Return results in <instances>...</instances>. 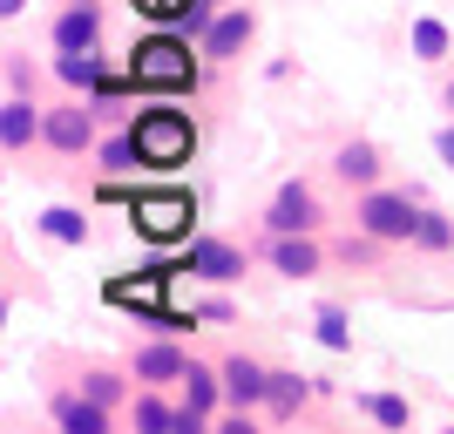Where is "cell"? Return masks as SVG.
<instances>
[{
    "label": "cell",
    "mask_w": 454,
    "mask_h": 434,
    "mask_svg": "<svg viewBox=\"0 0 454 434\" xmlns=\"http://www.w3.org/2000/svg\"><path fill=\"white\" fill-rule=\"evenodd\" d=\"M312 340L325 346V353H353V312H346V305H333V299H319L312 305Z\"/></svg>",
    "instance_id": "24"
},
{
    "label": "cell",
    "mask_w": 454,
    "mask_h": 434,
    "mask_svg": "<svg viewBox=\"0 0 454 434\" xmlns=\"http://www.w3.org/2000/svg\"><path fill=\"white\" fill-rule=\"evenodd\" d=\"M333 177H340L346 190H373V184H387V156H380V143H366V136H346L340 150H333Z\"/></svg>",
    "instance_id": "14"
},
{
    "label": "cell",
    "mask_w": 454,
    "mask_h": 434,
    "mask_svg": "<svg viewBox=\"0 0 454 434\" xmlns=\"http://www.w3.org/2000/svg\"><path fill=\"white\" fill-rule=\"evenodd\" d=\"M176 407H190L197 421H217L231 407L224 400V367H210V359H190L184 380H176Z\"/></svg>",
    "instance_id": "12"
},
{
    "label": "cell",
    "mask_w": 454,
    "mask_h": 434,
    "mask_svg": "<svg viewBox=\"0 0 454 434\" xmlns=\"http://www.w3.org/2000/svg\"><path fill=\"white\" fill-rule=\"evenodd\" d=\"M353 414L373 421V428H394V434H400V428H414V400L380 387V394H353Z\"/></svg>",
    "instance_id": "21"
},
{
    "label": "cell",
    "mask_w": 454,
    "mask_h": 434,
    "mask_svg": "<svg viewBox=\"0 0 454 434\" xmlns=\"http://www.w3.org/2000/svg\"><path fill=\"white\" fill-rule=\"evenodd\" d=\"M95 170L102 177H136L143 170V150H136V130H115L95 143Z\"/></svg>",
    "instance_id": "25"
},
{
    "label": "cell",
    "mask_w": 454,
    "mask_h": 434,
    "mask_svg": "<svg viewBox=\"0 0 454 434\" xmlns=\"http://www.w3.org/2000/svg\"><path fill=\"white\" fill-rule=\"evenodd\" d=\"M190 190H129V225L136 238H150V245H184L190 238Z\"/></svg>",
    "instance_id": "4"
},
{
    "label": "cell",
    "mask_w": 454,
    "mask_h": 434,
    "mask_svg": "<svg viewBox=\"0 0 454 434\" xmlns=\"http://www.w3.org/2000/svg\"><path fill=\"white\" fill-rule=\"evenodd\" d=\"M184 367H190V353L176 346V333H156V340L129 346V374H136V387H176V380H184Z\"/></svg>",
    "instance_id": "11"
},
{
    "label": "cell",
    "mask_w": 454,
    "mask_h": 434,
    "mask_svg": "<svg viewBox=\"0 0 454 434\" xmlns=\"http://www.w3.org/2000/svg\"><path fill=\"white\" fill-rule=\"evenodd\" d=\"M319 400V387H312V374H299V367H271V394H265V421H299L305 407Z\"/></svg>",
    "instance_id": "16"
},
{
    "label": "cell",
    "mask_w": 454,
    "mask_h": 434,
    "mask_svg": "<svg viewBox=\"0 0 454 434\" xmlns=\"http://www.w3.org/2000/svg\"><path fill=\"white\" fill-rule=\"evenodd\" d=\"M48 41H55V48H102V7H95V0H68V7L48 20Z\"/></svg>",
    "instance_id": "17"
},
{
    "label": "cell",
    "mask_w": 454,
    "mask_h": 434,
    "mask_svg": "<svg viewBox=\"0 0 454 434\" xmlns=\"http://www.w3.org/2000/svg\"><path fill=\"white\" fill-rule=\"evenodd\" d=\"M190 312L210 320V326H231V320H238V305H231V299H190Z\"/></svg>",
    "instance_id": "28"
},
{
    "label": "cell",
    "mask_w": 454,
    "mask_h": 434,
    "mask_svg": "<svg viewBox=\"0 0 454 434\" xmlns=\"http://www.w3.org/2000/svg\"><path fill=\"white\" fill-rule=\"evenodd\" d=\"M41 238H48V245H68V251H82V245L95 238V225L82 217L75 204H48V210H41Z\"/></svg>",
    "instance_id": "23"
},
{
    "label": "cell",
    "mask_w": 454,
    "mask_h": 434,
    "mask_svg": "<svg viewBox=\"0 0 454 434\" xmlns=\"http://www.w3.org/2000/svg\"><path fill=\"white\" fill-rule=\"evenodd\" d=\"M265 258H271V272H278V279H319V272H325L319 231H278V238L265 231Z\"/></svg>",
    "instance_id": "10"
},
{
    "label": "cell",
    "mask_w": 454,
    "mask_h": 434,
    "mask_svg": "<svg viewBox=\"0 0 454 434\" xmlns=\"http://www.w3.org/2000/svg\"><path fill=\"white\" fill-rule=\"evenodd\" d=\"M41 122H48V109H41L35 95H7V102H0V150L27 156L41 143Z\"/></svg>",
    "instance_id": "15"
},
{
    "label": "cell",
    "mask_w": 454,
    "mask_h": 434,
    "mask_svg": "<svg viewBox=\"0 0 454 434\" xmlns=\"http://www.w3.org/2000/svg\"><path fill=\"white\" fill-rule=\"evenodd\" d=\"M7 95H35V68H27L14 48H7Z\"/></svg>",
    "instance_id": "27"
},
{
    "label": "cell",
    "mask_w": 454,
    "mask_h": 434,
    "mask_svg": "<svg viewBox=\"0 0 454 434\" xmlns=\"http://www.w3.org/2000/svg\"><path fill=\"white\" fill-rule=\"evenodd\" d=\"M407 251H420V258H448V251H454V217L427 204V210H420V225H414V245H407Z\"/></svg>",
    "instance_id": "26"
},
{
    "label": "cell",
    "mask_w": 454,
    "mask_h": 434,
    "mask_svg": "<svg viewBox=\"0 0 454 434\" xmlns=\"http://www.w3.org/2000/svg\"><path fill=\"white\" fill-rule=\"evenodd\" d=\"M204 7H231V0H204Z\"/></svg>",
    "instance_id": "32"
},
{
    "label": "cell",
    "mask_w": 454,
    "mask_h": 434,
    "mask_svg": "<svg viewBox=\"0 0 454 434\" xmlns=\"http://www.w3.org/2000/svg\"><path fill=\"white\" fill-rule=\"evenodd\" d=\"M129 367H82V380H75V387H82V394H89V400H102V407H109V414H122V400H129Z\"/></svg>",
    "instance_id": "22"
},
{
    "label": "cell",
    "mask_w": 454,
    "mask_h": 434,
    "mask_svg": "<svg viewBox=\"0 0 454 434\" xmlns=\"http://www.w3.org/2000/svg\"><path fill=\"white\" fill-rule=\"evenodd\" d=\"M176 272H190V279H204V285H238V279L251 272V251L204 231V238H184V251H176Z\"/></svg>",
    "instance_id": "6"
},
{
    "label": "cell",
    "mask_w": 454,
    "mask_h": 434,
    "mask_svg": "<svg viewBox=\"0 0 454 434\" xmlns=\"http://www.w3.org/2000/svg\"><path fill=\"white\" fill-rule=\"evenodd\" d=\"M407 55L420 61V68H441V61H454V35L441 14H414L407 20Z\"/></svg>",
    "instance_id": "19"
},
{
    "label": "cell",
    "mask_w": 454,
    "mask_h": 434,
    "mask_svg": "<svg viewBox=\"0 0 454 434\" xmlns=\"http://www.w3.org/2000/svg\"><path fill=\"white\" fill-rule=\"evenodd\" d=\"M55 82H61V95H95V82L109 75V61H102V48H55Z\"/></svg>",
    "instance_id": "18"
},
{
    "label": "cell",
    "mask_w": 454,
    "mask_h": 434,
    "mask_svg": "<svg viewBox=\"0 0 454 434\" xmlns=\"http://www.w3.org/2000/svg\"><path fill=\"white\" fill-rule=\"evenodd\" d=\"M420 190H394V184H373V190H353V225L387 238V245H414V225H420Z\"/></svg>",
    "instance_id": "3"
},
{
    "label": "cell",
    "mask_w": 454,
    "mask_h": 434,
    "mask_svg": "<svg viewBox=\"0 0 454 434\" xmlns=\"http://www.w3.org/2000/svg\"><path fill=\"white\" fill-rule=\"evenodd\" d=\"M27 14V0H0V20H20Z\"/></svg>",
    "instance_id": "30"
},
{
    "label": "cell",
    "mask_w": 454,
    "mask_h": 434,
    "mask_svg": "<svg viewBox=\"0 0 454 434\" xmlns=\"http://www.w3.org/2000/svg\"><path fill=\"white\" fill-rule=\"evenodd\" d=\"M441 109H448V115H454V75H448V82H441Z\"/></svg>",
    "instance_id": "31"
},
{
    "label": "cell",
    "mask_w": 454,
    "mask_h": 434,
    "mask_svg": "<svg viewBox=\"0 0 454 434\" xmlns=\"http://www.w3.org/2000/svg\"><path fill=\"white\" fill-rule=\"evenodd\" d=\"M217 367H224V400H231V407H245V414H265V394H271V367H265V359L238 346V353H224Z\"/></svg>",
    "instance_id": "9"
},
{
    "label": "cell",
    "mask_w": 454,
    "mask_h": 434,
    "mask_svg": "<svg viewBox=\"0 0 454 434\" xmlns=\"http://www.w3.org/2000/svg\"><path fill=\"white\" fill-rule=\"evenodd\" d=\"M204 48L190 55V35L184 28H156V35H143L129 48V75L136 89H150V95H184V89H204Z\"/></svg>",
    "instance_id": "1"
},
{
    "label": "cell",
    "mask_w": 454,
    "mask_h": 434,
    "mask_svg": "<svg viewBox=\"0 0 454 434\" xmlns=\"http://www.w3.org/2000/svg\"><path fill=\"white\" fill-rule=\"evenodd\" d=\"M48 421H55L61 434H109L115 428V414L102 400H89L82 387H55V394H48Z\"/></svg>",
    "instance_id": "13"
},
{
    "label": "cell",
    "mask_w": 454,
    "mask_h": 434,
    "mask_svg": "<svg viewBox=\"0 0 454 434\" xmlns=\"http://www.w3.org/2000/svg\"><path fill=\"white\" fill-rule=\"evenodd\" d=\"M129 130H136V150H143V170H184L197 156V122L184 109H136Z\"/></svg>",
    "instance_id": "2"
},
{
    "label": "cell",
    "mask_w": 454,
    "mask_h": 434,
    "mask_svg": "<svg viewBox=\"0 0 454 434\" xmlns=\"http://www.w3.org/2000/svg\"><path fill=\"white\" fill-rule=\"evenodd\" d=\"M251 41H258V7H245V0H231V7H217V20H210V35L197 41L210 55V68H224V61H245Z\"/></svg>",
    "instance_id": "7"
},
{
    "label": "cell",
    "mask_w": 454,
    "mask_h": 434,
    "mask_svg": "<svg viewBox=\"0 0 454 434\" xmlns=\"http://www.w3.org/2000/svg\"><path fill=\"white\" fill-rule=\"evenodd\" d=\"M102 109H95L89 95H61L55 109H48V122H41V150L55 156H89L95 143H102Z\"/></svg>",
    "instance_id": "5"
},
{
    "label": "cell",
    "mask_w": 454,
    "mask_h": 434,
    "mask_svg": "<svg viewBox=\"0 0 454 434\" xmlns=\"http://www.w3.org/2000/svg\"><path fill=\"white\" fill-rule=\"evenodd\" d=\"M319 225H325L319 190L305 184V177H285V184L271 190V204H265V231L278 238V231H319Z\"/></svg>",
    "instance_id": "8"
},
{
    "label": "cell",
    "mask_w": 454,
    "mask_h": 434,
    "mask_svg": "<svg viewBox=\"0 0 454 434\" xmlns=\"http://www.w3.org/2000/svg\"><path fill=\"white\" fill-rule=\"evenodd\" d=\"M170 387H136L129 394V421L136 434H176V400H163Z\"/></svg>",
    "instance_id": "20"
},
{
    "label": "cell",
    "mask_w": 454,
    "mask_h": 434,
    "mask_svg": "<svg viewBox=\"0 0 454 434\" xmlns=\"http://www.w3.org/2000/svg\"><path fill=\"white\" fill-rule=\"evenodd\" d=\"M434 156H441V163H448V170H454V115H448V122H441V130H434Z\"/></svg>",
    "instance_id": "29"
}]
</instances>
